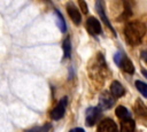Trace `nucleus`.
<instances>
[{"label": "nucleus", "mask_w": 147, "mask_h": 132, "mask_svg": "<svg viewBox=\"0 0 147 132\" xmlns=\"http://www.w3.org/2000/svg\"><path fill=\"white\" fill-rule=\"evenodd\" d=\"M134 85L138 88V91L141 93V95L144 98H146L147 96V86H146V84L144 81H141V80H136L134 81Z\"/></svg>", "instance_id": "nucleus-16"}, {"label": "nucleus", "mask_w": 147, "mask_h": 132, "mask_svg": "<svg viewBox=\"0 0 147 132\" xmlns=\"http://www.w3.org/2000/svg\"><path fill=\"white\" fill-rule=\"evenodd\" d=\"M114 61H115V63H116L123 71H125L126 73L132 75V73L134 72V67H133L132 61L126 56V54H125L123 51L116 52V54L114 55Z\"/></svg>", "instance_id": "nucleus-2"}, {"label": "nucleus", "mask_w": 147, "mask_h": 132, "mask_svg": "<svg viewBox=\"0 0 147 132\" xmlns=\"http://www.w3.org/2000/svg\"><path fill=\"white\" fill-rule=\"evenodd\" d=\"M110 94H111V96H113L114 99L121 98V96H123V95L125 94V88L123 87V85H122L119 81L115 80V81H113L111 85H110Z\"/></svg>", "instance_id": "nucleus-10"}, {"label": "nucleus", "mask_w": 147, "mask_h": 132, "mask_svg": "<svg viewBox=\"0 0 147 132\" xmlns=\"http://www.w3.org/2000/svg\"><path fill=\"white\" fill-rule=\"evenodd\" d=\"M98 132H118V129L111 118H105L99 123Z\"/></svg>", "instance_id": "nucleus-6"}, {"label": "nucleus", "mask_w": 147, "mask_h": 132, "mask_svg": "<svg viewBox=\"0 0 147 132\" xmlns=\"http://www.w3.org/2000/svg\"><path fill=\"white\" fill-rule=\"evenodd\" d=\"M145 33H146V26L144 23L139 21L129 22L124 28L125 39L127 44H130L131 46H138L142 41Z\"/></svg>", "instance_id": "nucleus-1"}, {"label": "nucleus", "mask_w": 147, "mask_h": 132, "mask_svg": "<svg viewBox=\"0 0 147 132\" xmlns=\"http://www.w3.org/2000/svg\"><path fill=\"white\" fill-rule=\"evenodd\" d=\"M115 114H116V116H117L121 121H122V119H125V118L131 117L130 111H129L124 106H118V107L116 108V110H115Z\"/></svg>", "instance_id": "nucleus-15"}, {"label": "nucleus", "mask_w": 147, "mask_h": 132, "mask_svg": "<svg viewBox=\"0 0 147 132\" xmlns=\"http://www.w3.org/2000/svg\"><path fill=\"white\" fill-rule=\"evenodd\" d=\"M90 67H92L91 77H93V78H95L96 75L101 76L102 73L108 72V69H107V65H106V62H105L102 54H98V57L94 59V61L92 62V64Z\"/></svg>", "instance_id": "nucleus-3"}, {"label": "nucleus", "mask_w": 147, "mask_h": 132, "mask_svg": "<svg viewBox=\"0 0 147 132\" xmlns=\"http://www.w3.org/2000/svg\"><path fill=\"white\" fill-rule=\"evenodd\" d=\"M115 103V99L111 96V94L109 92H103L100 96H99V104H100V109L102 110H107L109 108H111Z\"/></svg>", "instance_id": "nucleus-7"}, {"label": "nucleus", "mask_w": 147, "mask_h": 132, "mask_svg": "<svg viewBox=\"0 0 147 132\" xmlns=\"http://www.w3.org/2000/svg\"><path fill=\"white\" fill-rule=\"evenodd\" d=\"M78 5H79V7H80V9L83 10V13L84 14H87V6H86V2L85 1H79L78 2Z\"/></svg>", "instance_id": "nucleus-19"}, {"label": "nucleus", "mask_w": 147, "mask_h": 132, "mask_svg": "<svg viewBox=\"0 0 147 132\" xmlns=\"http://www.w3.org/2000/svg\"><path fill=\"white\" fill-rule=\"evenodd\" d=\"M136 111H137L138 115H140V116H142V117L146 116V107H145V104H144L140 100H137V103H136Z\"/></svg>", "instance_id": "nucleus-18"}, {"label": "nucleus", "mask_w": 147, "mask_h": 132, "mask_svg": "<svg viewBox=\"0 0 147 132\" xmlns=\"http://www.w3.org/2000/svg\"><path fill=\"white\" fill-rule=\"evenodd\" d=\"M86 28H87V30H88V32L91 34L96 36V34L102 33V29H101L100 22L98 21V18H95L93 16H91V17L87 18V21H86Z\"/></svg>", "instance_id": "nucleus-8"}, {"label": "nucleus", "mask_w": 147, "mask_h": 132, "mask_svg": "<svg viewBox=\"0 0 147 132\" xmlns=\"http://www.w3.org/2000/svg\"><path fill=\"white\" fill-rule=\"evenodd\" d=\"M101 118V109L99 107H90L85 112V122L87 126L94 125Z\"/></svg>", "instance_id": "nucleus-5"}, {"label": "nucleus", "mask_w": 147, "mask_h": 132, "mask_svg": "<svg viewBox=\"0 0 147 132\" xmlns=\"http://www.w3.org/2000/svg\"><path fill=\"white\" fill-rule=\"evenodd\" d=\"M95 7H96V10H98V13H99V15H100V17H101V20H102V22L108 26V29H110L111 31H113V33L116 36V32H115V30H114V28L111 26V23L108 21V18H107V16H106V14H105V9H103V3L101 2V1H96L95 2Z\"/></svg>", "instance_id": "nucleus-11"}, {"label": "nucleus", "mask_w": 147, "mask_h": 132, "mask_svg": "<svg viewBox=\"0 0 147 132\" xmlns=\"http://www.w3.org/2000/svg\"><path fill=\"white\" fill-rule=\"evenodd\" d=\"M67 103H68V98H67V96L62 98V99L57 102V104L53 108V110L51 111V114H49L51 118L54 119V121H59V119H61V118L63 117L64 112H65Z\"/></svg>", "instance_id": "nucleus-4"}, {"label": "nucleus", "mask_w": 147, "mask_h": 132, "mask_svg": "<svg viewBox=\"0 0 147 132\" xmlns=\"http://www.w3.org/2000/svg\"><path fill=\"white\" fill-rule=\"evenodd\" d=\"M134 130H136V123L131 117L121 121V129H119L121 132H134Z\"/></svg>", "instance_id": "nucleus-12"}, {"label": "nucleus", "mask_w": 147, "mask_h": 132, "mask_svg": "<svg viewBox=\"0 0 147 132\" xmlns=\"http://www.w3.org/2000/svg\"><path fill=\"white\" fill-rule=\"evenodd\" d=\"M54 13H55V16H56L55 18H56V24H57V26L60 28L61 32H65V31H67V24H65V22H64L63 15L61 14V11H60L59 9H55Z\"/></svg>", "instance_id": "nucleus-13"}, {"label": "nucleus", "mask_w": 147, "mask_h": 132, "mask_svg": "<svg viewBox=\"0 0 147 132\" xmlns=\"http://www.w3.org/2000/svg\"><path fill=\"white\" fill-rule=\"evenodd\" d=\"M62 48H63V57L64 59H70V56H71V41H70L69 37H67L63 40Z\"/></svg>", "instance_id": "nucleus-14"}, {"label": "nucleus", "mask_w": 147, "mask_h": 132, "mask_svg": "<svg viewBox=\"0 0 147 132\" xmlns=\"http://www.w3.org/2000/svg\"><path fill=\"white\" fill-rule=\"evenodd\" d=\"M67 11H68V15L70 16V18L72 20V22L75 24H79L80 23L82 15H80L78 8L74 5V2H68L67 3Z\"/></svg>", "instance_id": "nucleus-9"}, {"label": "nucleus", "mask_w": 147, "mask_h": 132, "mask_svg": "<svg viewBox=\"0 0 147 132\" xmlns=\"http://www.w3.org/2000/svg\"><path fill=\"white\" fill-rule=\"evenodd\" d=\"M69 132H85V131H84V129H82V127H75V129L70 130Z\"/></svg>", "instance_id": "nucleus-20"}, {"label": "nucleus", "mask_w": 147, "mask_h": 132, "mask_svg": "<svg viewBox=\"0 0 147 132\" xmlns=\"http://www.w3.org/2000/svg\"><path fill=\"white\" fill-rule=\"evenodd\" d=\"M51 127H52V125L48 123V124H44V125H41V126L31 127V129L26 130V132H48Z\"/></svg>", "instance_id": "nucleus-17"}]
</instances>
